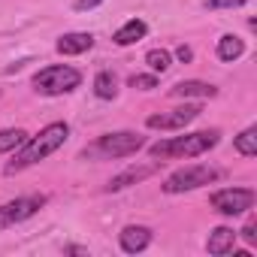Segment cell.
Segmentation results:
<instances>
[{"label":"cell","instance_id":"9a60e30c","mask_svg":"<svg viewBox=\"0 0 257 257\" xmlns=\"http://www.w3.org/2000/svg\"><path fill=\"white\" fill-rule=\"evenodd\" d=\"M245 55V40H239V37H233V34H224L221 40H218V58L221 61H239Z\"/></svg>","mask_w":257,"mask_h":257},{"label":"cell","instance_id":"ac0fdd59","mask_svg":"<svg viewBox=\"0 0 257 257\" xmlns=\"http://www.w3.org/2000/svg\"><path fill=\"white\" fill-rule=\"evenodd\" d=\"M233 149H236L242 158H254V155H257V127H248V131H242V134L233 140Z\"/></svg>","mask_w":257,"mask_h":257},{"label":"cell","instance_id":"5bb4252c","mask_svg":"<svg viewBox=\"0 0 257 257\" xmlns=\"http://www.w3.org/2000/svg\"><path fill=\"white\" fill-rule=\"evenodd\" d=\"M170 94L173 97H218V88L209 82H200V79H185V82L173 85Z\"/></svg>","mask_w":257,"mask_h":257},{"label":"cell","instance_id":"5b68a950","mask_svg":"<svg viewBox=\"0 0 257 257\" xmlns=\"http://www.w3.org/2000/svg\"><path fill=\"white\" fill-rule=\"evenodd\" d=\"M221 179V170L215 167H206V164H197V167H185V170H176L173 176L164 179V191L167 194H185V191H197L203 185H212Z\"/></svg>","mask_w":257,"mask_h":257},{"label":"cell","instance_id":"277c9868","mask_svg":"<svg viewBox=\"0 0 257 257\" xmlns=\"http://www.w3.org/2000/svg\"><path fill=\"white\" fill-rule=\"evenodd\" d=\"M82 85V73L67 67V64H52V67H43L37 76H34V88L46 97H61V94H70Z\"/></svg>","mask_w":257,"mask_h":257},{"label":"cell","instance_id":"9c48e42d","mask_svg":"<svg viewBox=\"0 0 257 257\" xmlns=\"http://www.w3.org/2000/svg\"><path fill=\"white\" fill-rule=\"evenodd\" d=\"M118 242H121V251L124 254H140L152 245V230L143 227V224H127L121 233H118Z\"/></svg>","mask_w":257,"mask_h":257},{"label":"cell","instance_id":"8fae6325","mask_svg":"<svg viewBox=\"0 0 257 257\" xmlns=\"http://www.w3.org/2000/svg\"><path fill=\"white\" fill-rule=\"evenodd\" d=\"M146 34H149V25H146L143 19H131L127 25H121V28L112 34V43L124 49V46H134V43H140Z\"/></svg>","mask_w":257,"mask_h":257},{"label":"cell","instance_id":"ba28073f","mask_svg":"<svg viewBox=\"0 0 257 257\" xmlns=\"http://www.w3.org/2000/svg\"><path fill=\"white\" fill-rule=\"evenodd\" d=\"M200 106H179V109H170V112H161V115H149V127L152 131H182L188 127L194 118H200Z\"/></svg>","mask_w":257,"mask_h":257},{"label":"cell","instance_id":"8992f818","mask_svg":"<svg viewBox=\"0 0 257 257\" xmlns=\"http://www.w3.org/2000/svg\"><path fill=\"white\" fill-rule=\"evenodd\" d=\"M46 203H49L46 194H28V197H16V200L4 203V206H0V230H7L13 224H22V221L34 218Z\"/></svg>","mask_w":257,"mask_h":257},{"label":"cell","instance_id":"d6986e66","mask_svg":"<svg viewBox=\"0 0 257 257\" xmlns=\"http://www.w3.org/2000/svg\"><path fill=\"white\" fill-rule=\"evenodd\" d=\"M146 64H149L155 73H167V70L173 67V55H170L167 49H152V52L146 55Z\"/></svg>","mask_w":257,"mask_h":257},{"label":"cell","instance_id":"52a82bcc","mask_svg":"<svg viewBox=\"0 0 257 257\" xmlns=\"http://www.w3.org/2000/svg\"><path fill=\"white\" fill-rule=\"evenodd\" d=\"M254 200H257V194H254L251 188H224V191H215L209 203H212V209H215L218 215L233 218V215L248 212V209L254 206Z\"/></svg>","mask_w":257,"mask_h":257},{"label":"cell","instance_id":"2e32d148","mask_svg":"<svg viewBox=\"0 0 257 257\" xmlns=\"http://www.w3.org/2000/svg\"><path fill=\"white\" fill-rule=\"evenodd\" d=\"M94 94H97L100 100H115V94H118V79H115V73L100 70V73L94 76Z\"/></svg>","mask_w":257,"mask_h":257},{"label":"cell","instance_id":"30bf717a","mask_svg":"<svg viewBox=\"0 0 257 257\" xmlns=\"http://www.w3.org/2000/svg\"><path fill=\"white\" fill-rule=\"evenodd\" d=\"M155 170H158V164H149V167H131V170L118 173L115 179H109L106 191H124V188H131V185H137V182H143V179L155 176Z\"/></svg>","mask_w":257,"mask_h":257},{"label":"cell","instance_id":"4fadbf2b","mask_svg":"<svg viewBox=\"0 0 257 257\" xmlns=\"http://www.w3.org/2000/svg\"><path fill=\"white\" fill-rule=\"evenodd\" d=\"M91 46H94V37H91V34H82V31L64 34V37L55 43V49H58L61 55H82V52H88Z\"/></svg>","mask_w":257,"mask_h":257},{"label":"cell","instance_id":"7c38bea8","mask_svg":"<svg viewBox=\"0 0 257 257\" xmlns=\"http://www.w3.org/2000/svg\"><path fill=\"white\" fill-rule=\"evenodd\" d=\"M233 245H236V230H230V227H215V230L209 233V239H206V251L215 254V257L230 254Z\"/></svg>","mask_w":257,"mask_h":257},{"label":"cell","instance_id":"e0dca14e","mask_svg":"<svg viewBox=\"0 0 257 257\" xmlns=\"http://www.w3.org/2000/svg\"><path fill=\"white\" fill-rule=\"evenodd\" d=\"M28 143V131L22 127H10V131H0V155L4 152H16Z\"/></svg>","mask_w":257,"mask_h":257},{"label":"cell","instance_id":"44dd1931","mask_svg":"<svg viewBox=\"0 0 257 257\" xmlns=\"http://www.w3.org/2000/svg\"><path fill=\"white\" fill-rule=\"evenodd\" d=\"M248 0H206V10H236L245 7Z\"/></svg>","mask_w":257,"mask_h":257},{"label":"cell","instance_id":"603a6c76","mask_svg":"<svg viewBox=\"0 0 257 257\" xmlns=\"http://www.w3.org/2000/svg\"><path fill=\"white\" fill-rule=\"evenodd\" d=\"M100 4H103V0H76V10H94Z\"/></svg>","mask_w":257,"mask_h":257},{"label":"cell","instance_id":"6da1fadb","mask_svg":"<svg viewBox=\"0 0 257 257\" xmlns=\"http://www.w3.org/2000/svg\"><path fill=\"white\" fill-rule=\"evenodd\" d=\"M67 140H70V124H67V121H55V124L43 127L37 137H28V143L22 146V152L16 155V161L7 164L4 173H7V176H16V173L34 167V164L46 161V158H49L52 152H58Z\"/></svg>","mask_w":257,"mask_h":257},{"label":"cell","instance_id":"ffe728a7","mask_svg":"<svg viewBox=\"0 0 257 257\" xmlns=\"http://www.w3.org/2000/svg\"><path fill=\"white\" fill-rule=\"evenodd\" d=\"M131 88H137V91H152V88H158V76H131Z\"/></svg>","mask_w":257,"mask_h":257},{"label":"cell","instance_id":"7a4b0ae2","mask_svg":"<svg viewBox=\"0 0 257 257\" xmlns=\"http://www.w3.org/2000/svg\"><path fill=\"white\" fill-rule=\"evenodd\" d=\"M221 140L218 131H200V134H185V137H173L164 143L149 146V155L155 161H176V158H200L209 149H215Z\"/></svg>","mask_w":257,"mask_h":257},{"label":"cell","instance_id":"cb8c5ba5","mask_svg":"<svg viewBox=\"0 0 257 257\" xmlns=\"http://www.w3.org/2000/svg\"><path fill=\"white\" fill-rule=\"evenodd\" d=\"M176 55H179V61H191V58H194V52H191L188 46H179V49H176Z\"/></svg>","mask_w":257,"mask_h":257},{"label":"cell","instance_id":"7402d4cb","mask_svg":"<svg viewBox=\"0 0 257 257\" xmlns=\"http://www.w3.org/2000/svg\"><path fill=\"white\" fill-rule=\"evenodd\" d=\"M236 236H242L248 245H254V242H257V221H248V224H245V227H242Z\"/></svg>","mask_w":257,"mask_h":257},{"label":"cell","instance_id":"3957f363","mask_svg":"<svg viewBox=\"0 0 257 257\" xmlns=\"http://www.w3.org/2000/svg\"><path fill=\"white\" fill-rule=\"evenodd\" d=\"M140 149H146V137L134 131H115L97 137L91 146L82 149V161H118V158H131Z\"/></svg>","mask_w":257,"mask_h":257}]
</instances>
